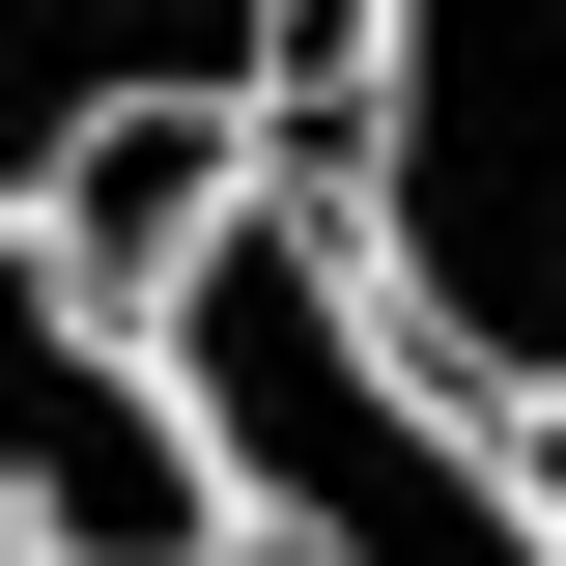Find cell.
Wrapping results in <instances>:
<instances>
[{
	"mask_svg": "<svg viewBox=\"0 0 566 566\" xmlns=\"http://www.w3.org/2000/svg\"><path fill=\"white\" fill-rule=\"evenodd\" d=\"M142 368L199 424L227 566H566L538 482H510V424L368 340V283H340L312 199H227L199 255H170V312H142Z\"/></svg>",
	"mask_w": 566,
	"mask_h": 566,
	"instance_id": "6da1fadb",
	"label": "cell"
},
{
	"mask_svg": "<svg viewBox=\"0 0 566 566\" xmlns=\"http://www.w3.org/2000/svg\"><path fill=\"white\" fill-rule=\"evenodd\" d=\"M340 227L368 340L424 397L538 424L566 397V0H340Z\"/></svg>",
	"mask_w": 566,
	"mask_h": 566,
	"instance_id": "7a4b0ae2",
	"label": "cell"
},
{
	"mask_svg": "<svg viewBox=\"0 0 566 566\" xmlns=\"http://www.w3.org/2000/svg\"><path fill=\"white\" fill-rule=\"evenodd\" d=\"M312 170H340V0H0V227L85 312H170V255Z\"/></svg>",
	"mask_w": 566,
	"mask_h": 566,
	"instance_id": "3957f363",
	"label": "cell"
},
{
	"mask_svg": "<svg viewBox=\"0 0 566 566\" xmlns=\"http://www.w3.org/2000/svg\"><path fill=\"white\" fill-rule=\"evenodd\" d=\"M0 566H227L199 424H170L142 312H85L29 227H0Z\"/></svg>",
	"mask_w": 566,
	"mask_h": 566,
	"instance_id": "277c9868",
	"label": "cell"
},
{
	"mask_svg": "<svg viewBox=\"0 0 566 566\" xmlns=\"http://www.w3.org/2000/svg\"><path fill=\"white\" fill-rule=\"evenodd\" d=\"M510 482H538V538H566V397H538V424H510Z\"/></svg>",
	"mask_w": 566,
	"mask_h": 566,
	"instance_id": "5b68a950",
	"label": "cell"
}]
</instances>
